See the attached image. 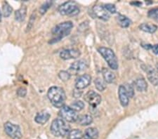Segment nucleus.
<instances>
[{"mask_svg":"<svg viewBox=\"0 0 158 139\" xmlns=\"http://www.w3.org/2000/svg\"><path fill=\"white\" fill-rule=\"evenodd\" d=\"M94 83H95V87L97 90L100 91V92H103V91L106 89V82L104 80H101V78H97V79H96Z\"/></svg>","mask_w":158,"mask_h":139,"instance_id":"obj_25","label":"nucleus"},{"mask_svg":"<svg viewBox=\"0 0 158 139\" xmlns=\"http://www.w3.org/2000/svg\"><path fill=\"white\" fill-rule=\"evenodd\" d=\"M83 137L85 139H97L98 137V131L97 129L94 127L86 129Z\"/></svg>","mask_w":158,"mask_h":139,"instance_id":"obj_17","label":"nucleus"},{"mask_svg":"<svg viewBox=\"0 0 158 139\" xmlns=\"http://www.w3.org/2000/svg\"><path fill=\"white\" fill-rule=\"evenodd\" d=\"M2 21V13L0 11V22Z\"/></svg>","mask_w":158,"mask_h":139,"instance_id":"obj_34","label":"nucleus"},{"mask_svg":"<svg viewBox=\"0 0 158 139\" xmlns=\"http://www.w3.org/2000/svg\"><path fill=\"white\" fill-rule=\"evenodd\" d=\"M82 138L83 133L79 129L71 130L68 134V139H81Z\"/></svg>","mask_w":158,"mask_h":139,"instance_id":"obj_23","label":"nucleus"},{"mask_svg":"<svg viewBox=\"0 0 158 139\" xmlns=\"http://www.w3.org/2000/svg\"><path fill=\"white\" fill-rule=\"evenodd\" d=\"M58 77H59V78L61 80L65 82V81H68L70 80V74L67 71H64V70H63V71H60L59 73H58Z\"/></svg>","mask_w":158,"mask_h":139,"instance_id":"obj_29","label":"nucleus"},{"mask_svg":"<svg viewBox=\"0 0 158 139\" xmlns=\"http://www.w3.org/2000/svg\"><path fill=\"white\" fill-rule=\"evenodd\" d=\"M119 94V101H120L121 105L123 107H126L129 104V96L127 95V93L126 92L125 88H124V85H120L119 87L118 91Z\"/></svg>","mask_w":158,"mask_h":139,"instance_id":"obj_13","label":"nucleus"},{"mask_svg":"<svg viewBox=\"0 0 158 139\" xmlns=\"http://www.w3.org/2000/svg\"><path fill=\"white\" fill-rule=\"evenodd\" d=\"M13 9L11 6H10L8 2H4L3 5H2V14L5 18L9 17L11 14Z\"/></svg>","mask_w":158,"mask_h":139,"instance_id":"obj_24","label":"nucleus"},{"mask_svg":"<svg viewBox=\"0 0 158 139\" xmlns=\"http://www.w3.org/2000/svg\"><path fill=\"white\" fill-rule=\"evenodd\" d=\"M117 20H118L119 25L122 27H128L131 22L128 18L121 14L118 15Z\"/></svg>","mask_w":158,"mask_h":139,"instance_id":"obj_22","label":"nucleus"},{"mask_svg":"<svg viewBox=\"0 0 158 139\" xmlns=\"http://www.w3.org/2000/svg\"><path fill=\"white\" fill-rule=\"evenodd\" d=\"M51 132L53 136L56 137H64L70 132V126L65 122V121L61 119H56L51 125Z\"/></svg>","mask_w":158,"mask_h":139,"instance_id":"obj_3","label":"nucleus"},{"mask_svg":"<svg viewBox=\"0 0 158 139\" xmlns=\"http://www.w3.org/2000/svg\"><path fill=\"white\" fill-rule=\"evenodd\" d=\"M93 12L95 16L98 18L103 20V21H108L110 18L109 12L105 9V7L101 5H96L93 7Z\"/></svg>","mask_w":158,"mask_h":139,"instance_id":"obj_11","label":"nucleus"},{"mask_svg":"<svg viewBox=\"0 0 158 139\" xmlns=\"http://www.w3.org/2000/svg\"><path fill=\"white\" fill-rule=\"evenodd\" d=\"M73 27V24L71 21L63 22L56 25L52 31L53 38L49 43L52 44V43L57 42L63 38L68 36L70 33Z\"/></svg>","mask_w":158,"mask_h":139,"instance_id":"obj_2","label":"nucleus"},{"mask_svg":"<svg viewBox=\"0 0 158 139\" xmlns=\"http://www.w3.org/2000/svg\"><path fill=\"white\" fill-rule=\"evenodd\" d=\"M27 14V7L25 6H22L20 8L15 12V18L17 21H23Z\"/></svg>","mask_w":158,"mask_h":139,"instance_id":"obj_18","label":"nucleus"},{"mask_svg":"<svg viewBox=\"0 0 158 139\" xmlns=\"http://www.w3.org/2000/svg\"><path fill=\"white\" fill-rule=\"evenodd\" d=\"M124 88H125L126 92L127 93V95H128L129 98H132L134 96V88L132 87L131 85L130 84H126V85H124Z\"/></svg>","mask_w":158,"mask_h":139,"instance_id":"obj_30","label":"nucleus"},{"mask_svg":"<svg viewBox=\"0 0 158 139\" xmlns=\"http://www.w3.org/2000/svg\"><path fill=\"white\" fill-rule=\"evenodd\" d=\"M27 94V89L25 87H20L17 90V95L20 97H25Z\"/></svg>","mask_w":158,"mask_h":139,"instance_id":"obj_32","label":"nucleus"},{"mask_svg":"<svg viewBox=\"0 0 158 139\" xmlns=\"http://www.w3.org/2000/svg\"><path fill=\"white\" fill-rule=\"evenodd\" d=\"M80 50L77 49H64L60 53V57L63 60H70L77 59L80 55Z\"/></svg>","mask_w":158,"mask_h":139,"instance_id":"obj_10","label":"nucleus"},{"mask_svg":"<svg viewBox=\"0 0 158 139\" xmlns=\"http://www.w3.org/2000/svg\"><path fill=\"white\" fill-rule=\"evenodd\" d=\"M52 3H53V2H52V1H47V2H46L45 3L43 4L42 6H40V10H39L40 14L42 15L44 14L47 11V10L50 8V6H52Z\"/></svg>","mask_w":158,"mask_h":139,"instance_id":"obj_27","label":"nucleus"},{"mask_svg":"<svg viewBox=\"0 0 158 139\" xmlns=\"http://www.w3.org/2000/svg\"><path fill=\"white\" fill-rule=\"evenodd\" d=\"M77 123L81 126H87L91 125L93 122V118L89 115H83L78 116Z\"/></svg>","mask_w":158,"mask_h":139,"instance_id":"obj_19","label":"nucleus"},{"mask_svg":"<svg viewBox=\"0 0 158 139\" xmlns=\"http://www.w3.org/2000/svg\"><path fill=\"white\" fill-rule=\"evenodd\" d=\"M134 86L139 92H145L148 88L146 81L143 78H139L134 82Z\"/></svg>","mask_w":158,"mask_h":139,"instance_id":"obj_20","label":"nucleus"},{"mask_svg":"<svg viewBox=\"0 0 158 139\" xmlns=\"http://www.w3.org/2000/svg\"><path fill=\"white\" fill-rule=\"evenodd\" d=\"M58 12L63 16H76L80 12L79 5L75 2L69 1L63 3L58 7Z\"/></svg>","mask_w":158,"mask_h":139,"instance_id":"obj_5","label":"nucleus"},{"mask_svg":"<svg viewBox=\"0 0 158 139\" xmlns=\"http://www.w3.org/2000/svg\"><path fill=\"white\" fill-rule=\"evenodd\" d=\"M148 16L149 18L155 20L156 21H158V8H155L151 10H150L148 14Z\"/></svg>","mask_w":158,"mask_h":139,"instance_id":"obj_28","label":"nucleus"},{"mask_svg":"<svg viewBox=\"0 0 158 139\" xmlns=\"http://www.w3.org/2000/svg\"><path fill=\"white\" fill-rule=\"evenodd\" d=\"M47 96L52 104L56 108H61L65 104L66 96L64 89L61 87H51L48 91Z\"/></svg>","mask_w":158,"mask_h":139,"instance_id":"obj_1","label":"nucleus"},{"mask_svg":"<svg viewBox=\"0 0 158 139\" xmlns=\"http://www.w3.org/2000/svg\"><path fill=\"white\" fill-rule=\"evenodd\" d=\"M88 67V63L85 60H80L78 61L74 62L70 65V70L73 72L77 73L83 71Z\"/></svg>","mask_w":158,"mask_h":139,"instance_id":"obj_12","label":"nucleus"},{"mask_svg":"<svg viewBox=\"0 0 158 139\" xmlns=\"http://www.w3.org/2000/svg\"><path fill=\"white\" fill-rule=\"evenodd\" d=\"M59 115L60 117L68 122H77L78 115L77 112L73 110L69 106L63 105L59 111Z\"/></svg>","mask_w":158,"mask_h":139,"instance_id":"obj_6","label":"nucleus"},{"mask_svg":"<svg viewBox=\"0 0 158 139\" xmlns=\"http://www.w3.org/2000/svg\"><path fill=\"white\" fill-rule=\"evenodd\" d=\"M148 79L149 80L150 82L155 86L158 85V70L150 68L149 70L147 71Z\"/></svg>","mask_w":158,"mask_h":139,"instance_id":"obj_16","label":"nucleus"},{"mask_svg":"<svg viewBox=\"0 0 158 139\" xmlns=\"http://www.w3.org/2000/svg\"><path fill=\"white\" fill-rule=\"evenodd\" d=\"M4 131L9 137L13 139H21L22 133L19 125L7 122L4 124Z\"/></svg>","mask_w":158,"mask_h":139,"instance_id":"obj_7","label":"nucleus"},{"mask_svg":"<svg viewBox=\"0 0 158 139\" xmlns=\"http://www.w3.org/2000/svg\"><path fill=\"white\" fill-rule=\"evenodd\" d=\"M139 28L142 31L152 34L157 30V26L152 23H142L139 25Z\"/></svg>","mask_w":158,"mask_h":139,"instance_id":"obj_21","label":"nucleus"},{"mask_svg":"<svg viewBox=\"0 0 158 139\" xmlns=\"http://www.w3.org/2000/svg\"><path fill=\"white\" fill-rule=\"evenodd\" d=\"M102 74H103V77L104 81L107 83H113L115 80V75L114 73L111 71L110 70L108 69V68L103 67L102 70Z\"/></svg>","mask_w":158,"mask_h":139,"instance_id":"obj_15","label":"nucleus"},{"mask_svg":"<svg viewBox=\"0 0 158 139\" xmlns=\"http://www.w3.org/2000/svg\"><path fill=\"white\" fill-rule=\"evenodd\" d=\"M85 100L91 107L96 108L101 102V96L94 91H89L85 96Z\"/></svg>","mask_w":158,"mask_h":139,"instance_id":"obj_8","label":"nucleus"},{"mask_svg":"<svg viewBox=\"0 0 158 139\" xmlns=\"http://www.w3.org/2000/svg\"><path fill=\"white\" fill-rule=\"evenodd\" d=\"M70 107L74 110L75 112L77 111H80L85 108V103L81 100H76L75 102H73L72 104L70 105Z\"/></svg>","mask_w":158,"mask_h":139,"instance_id":"obj_26","label":"nucleus"},{"mask_svg":"<svg viewBox=\"0 0 158 139\" xmlns=\"http://www.w3.org/2000/svg\"><path fill=\"white\" fill-rule=\"evenodd\" d=\"M104 7H105V9L109 13H111V14H114V13H116V7L114 4H106L105 6H104Z\"/></svg>","mask_w":158,"mask_h":139,"instance_id":"obj_31","label":"nucleus"},{"mask_svg":"<svg viewBox=\"0 0 158 139\" xmlns=\"http://www.w3.org/2000/svg\"><path fill=\"white\" fill-rule=\"evenodd\" d=\"M98 51L106 61L108 63L109 67L113 70H117L118 68V61L115 54L113 50L107 47H99Z\"/></svg>","mask_w":158,"mask_h":139,"instance_id":"obj_4","label":"nucleus"},{"mask_svg":"<svg viewBox=\"0 0 158 139\" xmlns=\"http://www.w3.org/2000/svg\"><path fill=\"white\" fill-rule=\"evenodd\" d=\"M151 49L154 54H158V44H155V45H153V46H152Z\"/></svg>","mask_w":158,"mask_h":139,"instance_id":"obj_33","label":"nucleus"},{"mask_svg":"<svg viewBox=\"0 0 158 139\" xmlns=\"http://www.w3.org/2000/svg\"><path fill=\"white\" fill-rule=\"evenodd\" d=\"M50 117V114L47 111H42L37 114L35 117V121L40 125H44L49 121Z\"/></svg>","mask_w":158,"mask_h":139,"instance_id":"obj_14","label":"nucleus"},{"mask_svg":"<svg viewBox=\"0 0 158 139\" xmlns=\"http://www.w3.org/2000/svg\"><path fill=\"white\" fill-rule=\"evenodd\" d=\"M91 82V77L88 74H85L80 76L75 80V88L78 90L85 88L90 85Z\"/></svg>","mask_w":158,"mask_h":139,"instance_id":"obj_9","label":"nucleus"}]
</instances>
